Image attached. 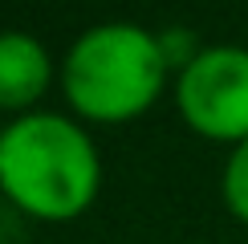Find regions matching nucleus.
Instances as JSON below:
<instances>
[{"instance_id":"1","label":"nucleus","mask_w":248,"mask_h":244,"mask_svg":"<svg viewBox=\"0 0 248 244\" xmlns=\"http://www.w3.org/2000/svg\"><path fill=\"white\" fill-rule=\"evenodd\" d=\"M98 151L61 114H25L0 138V191L41 220H69L98 196Z\"/></svg>"},{"instance_id":"2","label":"nucleus","mask_w":248,"mask_h":244,"mask_svg":"<svg viewBox=\"0 0 248 244\" xmlns=\"http://www.w3.org/2000/svg\"><path fill=\"white\" fill-rule=\"evenodd\" d=\"M167 57L159 37L139 25L86 29L65 57V98L98 122L134 118L159 98Z\"/></svg>"},{"instance_id":"3","label":"nucleus","mask_w":248,"mask_h":244,"mask_svg":"<svg viewBox=\"0 0 248 244\" xmlns=\"http://www.w3.org/2000/svg\"><path fill=\"white\" fill-rule=\"evenodd\" d=\"M175 94L187 126L203 138L248 142V49H200Z\"/></svg>"},{"instance_id":"4","label":"nucleus","mask_w":248,"mask_h":244,"mask_svg":"<svg viewBox=\"0 0 248 244\" xmlns=\"http://www.w3.org/2000/svg\"><path fill=\"white\" fill-rule=\"evenodd\" d=\"M49 86V57L29 33H0V110L33 106Z\"/></svg>"},{"instance_id":"5","label":"nucleus","mask_w":248,"mask_h":244,"mask_svg":"<svg viewBox=\"0 0 248 244\" xmlns=\"http://www.w3.org/2000/svg\"><path fill=\"white\" fill-rule=\"evenodd\" d=\"M224 199H228L232 216H240L248 224V142L232 151L228 171H224Z\"/></svg>"},{"instance_id":"6","label":"nucleus","mask_w":248,"mask_h":244,"mask_svg":"<svg viewBox=\"0 0 248 244\" xmlns=\"http://www.w3.org/2000/svg\"><path fill=\"white\" fill-rule=\"evenodd\" d=\"M0 138H4V130H0Z\"/></svg>"}]
</instances>
